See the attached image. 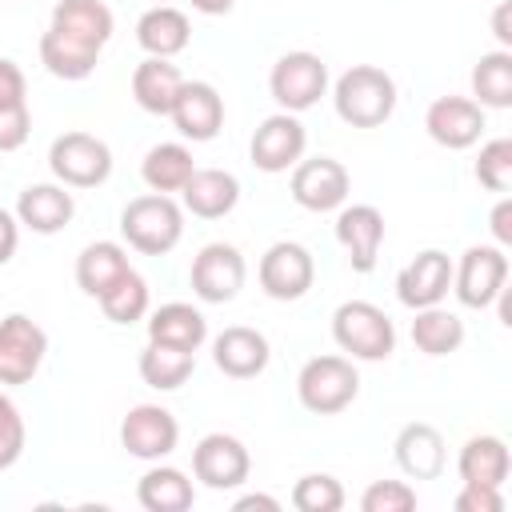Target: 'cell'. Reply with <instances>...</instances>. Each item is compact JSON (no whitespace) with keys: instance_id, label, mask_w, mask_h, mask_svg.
<instances>
[{"instance_id":"7402d4cb","label":"cell","mask_w":512,"mask_h":512,"mask_svg":"<svg viewBox=\"0 0 512 512\" xmlns=\"http://www.w3.org/2000/svg\"><path fill=\"white\" fill-rule=\"evenodd\" d=\"M180 84H184L180 68L168 64L164 56L140 60L136 72H132V96H136V104H140L144 112H152V116H168V112H172V100H176Z\"/></svg>"},{"instance_id":"52a82bcc","label":"cell","mask_w":512,"mask_h":512,"mask_svg":"<svg viewBox=\"0 0 512 512\" xmlns=\"http://www.w3.org/2000/svg\"><path fill=\"white\" fill-rule=\"evenodd\" d=\"M48 352V332L32 316H4L0 320V384H28Z\"/></svg>"},{"instance_id":"8992f818","label":"cell","mask_w":512,"mask_h":512,"mask_svg":"<svg viewBox=\"0 0 512 512\" xmlns=\"http://www.w3.org/2000/svg\"><path fill=\"white\" fill-rule=\"evenodd\" d=\"M268 88L276 96L280 108L288 112H304L312 108L324 88H328V68L316 52H288L272 64V76H268Z\"/></svg>"},{"instance_id":"3957f363","label":"cell","mask_w":512,"mask_h":512,"mask_svg":"<svg viewBox=\"0 0 512 512\" xmlns=\"http://www.w3.org/2000/svg\"><path fill=\"white\" fill-rule=\"evenodd\" d=\"M332 336L344 352L360 356V360H384L396 348V328L392 320L368 304V300H348L336 308L332 316Z\"/></svg>"},{"instance_id":"836d02e7","label":"cell","mask_w":512,"mask_h":512,"mask_svg":"<svg viewBox=\"0 0 512 512\" xmlns=\"http://www.w3.org/2000/svg\"><path fill=\"white\" fill-rule=\"evenodd\" d=\"M472 92H476V104H488V108L512 104V52L508 48L480 56V64L472 68Z\"/></svg>"},{"instance_id":"6da1fadb","label":"cell","mask_w":512,"mask_h":512,"mask_svg":"<svg viewBox=\"0 0 512 512\" xmlns=\"http://www.w3.org/2000/svg\"><path fill=\"white\" fill-rule=\"evenodd\" d=\"M396 108V84L376 64H352L336 80V112L352 128H376Z\"/></svg>"},{"instance_id":"1f68e13d","label":"cell","mask_w":512,"mask_h":512,"mask_svg":"<svg viewBox=\"0 0 512 512\" xmlns=\"http://www.w3.org/2000/svg\"><path fill=\"white\" fill-rule=\"evenodd\" d=\"M192 152L184 148V144H156V148H148V156H144V184L152 188V192H180L184 188V180L192 176Z\"/></svg>"},{"instance_id":"603a6c76","label":"cell","mask_w":512,"mask_h":512,"mask_svg":"<svg viewBox=\"0 0 512 512\" xmlns=\"http://www.w3.org/2000/svg\"><path fill=\"white\" fill-rule=\"evenodd\" d=\"M16 212H20V224L48 236V232H60L72 220L76 204H72V192L56 188V184H32V188L20 192Z\"/></svg>"},{"instance_id":"2e32d148","label":"cell","mask_w":512,"mask_h":512,"mask_svg":"<svg viewBox=\"0 0 512 512\" xmlns=\"http://www.w3.org/2000/svg\"><path fill=\"white\" fill-rule=\"evenodd\" d=\"M248 152H252V164L260 172H284L304 152V124L288 112H276V116L260 120V128L252 132Z\"/></svg>"},{"instance_id":"d4e9b609","label":"cell","mask_w":512,"mask_h":512,"mask_svg":"<svg viewBox=\"0 0 512 512\" xmlns=\"http://www.w3.org/2000/svg\"><path fill=\"white\" fill-rule=\"evenodd\" d=\"M188 16L180 12V8H172V4H156V8H148L140 20H136V40H140V48L148 52V56H176L184 44H188Z\"/></svg>"},{"instance_id":"ffe728a7","label":"cell","mask_w":512,"mask_h":512,"mask_svg":"<svg viewBox=\"0 0 512 512\" xmlns=\"http://www.w3.org/2000/svg\"><path fill=\"white\" fill-rule=\"evenodd\" d=\"M184 204L192 216H204V220H216V216H228L240 200V184L232 172L224 168H192V176L184 180L180 188Z\"/></svg>"},{"instance_id":"7c38bea8","label":"cell","mask_w":512,"mask_h":512,"mask_svg":"<svg viewBox=\"0 0 512 512\" xmlns=\"http://www.w3.org/2000/svg\"><path fill=\"white\" fill-rule=\"evenodd\" d=\"M424 128L444 148H468L484 132V108L468 96H436L424 112Z\"/></svg>"},{"instance_id":"60d3db41","label":"cell","mask_w":512,"mask_h":512,"mask_svg":"<svg viewBox=\"0 0 512 512\" xmlns=\"http://www.w3.org/2000/svg\"><path fill=\"white\" fill-rule=\"evenodd\" d=\"M504 500H500V488L492 484H464L460 496H456V512H500Z\"/></svg>"},{"instance_id":"8fae6325","label":"cell","mask_w":512,"mask_h":512,"mask_svg":"<svg viewBox=\"0 0 512 512\" xmlns=\"http://www.w3.org/2000/svg\"><path fill=\"white\" fill-rule=\"evenodd\" d=\"M180 440V424L168 408L160 404H136L124 424H120V444L140 456V460H156V456H168Z\"/></svg>"},{"instance_id":"30bf717a","label":"cell","mask_w":512,"mask_h":512,"mask_svg":"<svg viewBox=\"0 0 512 512\" xmlns=\"http://www.w3.org/2000/svg\"><path fill=\"white\" fill-rule=\"evenodd\" d=\"M244 284V256L232 244H204L192 260V288L208 304H224Z\"/></svg>"},{"instance_id":"f546056e","label":"cell","mask_w":512,"mask_h":512,"mask_svg":"<svg viewBox=\"0 0 512 512\" xmlns=\"http://www.w3.org/2000/svg\"><path fill=\"white\" fill-rule=\"evenodd\" d=\"M128 272V256H124V248L120 244H112V240H96V244H88L84 252H80V260H76V284L88 292V296H100L116 276H124Z\"/></svg>"},{"instance_id":"484cf974","label":"cell","mask_w":512,"mask_h":512,"mask_svg":"<svg viewBox=\"0 0 512 512\" xmlns=\"http://www.w3.org/2000/svg\"><path fill=\"white\" fill-rule=\"evenodd\" d=\"M204 336H208L204 316H200L192 304H180V300L160 304V308L152 312V320H148V340H156V344H172V348L196 352V348L204 344Z\"/></svg>"},{"instance_id":"ac0fdd59","label":"cell","mask_w":512,"mask_h":512,"mask_svg":"<svg viewBox=\"0 0 512 512\" xmlns=\"http://www.w3.org/2000/svg\"><path fill=\"white\" fill-rule=\"evenodd\" d=\"M336 240L344 244L348 260L356 272H372L376 268V252L384 240V216L372 204H352L336 216Z\"/></svg>"},{"instance_id":"e575fe53","label":"cell","mask_w":512,"mask_h":512,"mask_svg":"<svg viewBox=\"0 0 512 512\" xmlns=\"http://www.w3.org/2000/svg\"><path fill=\"white\" fill-rule=\"evenodd\" d=\"M96 300H100V308H104L108 320H116V324H132V320H140V316L148 312V284H144L140 272L128 268V272L116 276Z\"/></svg>"},{"instance_id":"ba28073f","label":"cell","mask_w":512,"mask_h":512,"mask_svg":"<svg viewBox=\"0 0 512 512\" xmlns=\"http://www.w3.org/2000/svg\"><path fill=\"white\" fill-rule=\"evenodd\" d=\"M348 196V168L332 156H312L300 160L292 172V200L308 212H328L340 208Z\"/></svg>"},{"instance_id":"f6af8a7d","label":"cell","mask_w":512,"mask_h":512,"mask_svg":"<svg viewBox=\"0 0 512 512\" xmlns=\"http://www.w3.org/2000/svg\"><path fill=\"white\" fill-rule=\"evenodd\" d=\"M16 240H20V232H16V220L0 208V264H8L12 260V252H16Z\"/></svg>"},{"instance_id":"83f0119b","label":"cell","mask_w":512,"mask_h":512,"mask_svg":"<svg viewBox=\"0 0 512 512\" xmlns=\"http://www.w3.org/2000/svg\"><path fill=\"white\" fill-rule=\"evenodd\" d=\"M40 60H44V68H48L52 76H60V80H84V76H92L96 60H100V48L80 44V40H72V36H64V32L48 28V32L40 36Z\"/></svg>"},{"instance_id":"d590c367","label":"cell","mask_w":512,"mask_h":512,"mask_svg":"<svg viewBox=\"0 0 512 512\" xmlns=\"http://www.w3.org/2000/svg\"><path fill=\"white\" fill-rule=\"evenodd\" d=\"M340 504H344V488L336 476L312 472V476H300L292 488V508L300 512H336Z\"/></svg>"},{"instance_id":"7a4b0ae2","label":"cell","mask_w":512,"mask_h":512,"mask_svg":"<svg viewBox=\"0 0 512 512\" xmlns=\"http://www.w3.org/2000/svg\"><path fill=\"white\" fill-rule=\"evenodd\" d=\"M180 208L172 204L168 192H148V196H136L124 204L120 212V232L124 240L144 252V256H160L168 252L176 240H180Z\"/></svg>"},{"instance_id":"d6a6232c","label":"cell","mask_w":512,"mask_h":512,"mask_svg":"<svg viewBox=\"0 0 512 512\" xmlns=\"http://www.w3.org/2000/svg\"><path fill=\"white\" fill-rule=\"evenodd\" d=\"M140 376L144 384L168 392V388H180L188 376H192V352L188 348H172V344H156L148 340L144 356H140Z\"/></svg>"},{"instance_id":"d6986e66","label":"cell","mask_w":512,"mask_h":512,"mask_svg":"<svg viewBox=\"0 0 512 512\" xmlns=\"http://www.w3.org/2000/svg\"><path fill=\"white\" fill-rule=\"evenodd\" d=\"M212 360H216V368L224 376L248 380L256 372H264V364H268V340L256 328H248V324H232V328H224L216 336Z\"/></svg>"},{"instance_id":"f35d334b","label":"cell","mask_w":512,"mask_h":512,"mask_svg":"<svg viewBox=\"0 0 512 512\" xmlns=\"http://www.w3.org/2000/svg\"><path fill=\"white\" fill-rule=\"evenodd\" d=\"M20 448H24V420H20L16 404L0 392V472L16 464Z\"/></svg>"},{"instance_id":"ee69618b","label":"cell","mask_w":512,"mask_h":512,"mask_svg":"<svg viewBox=\"0 0 512 512\" xmlns=\"http://www.w3.org/2000/svg\"><path fill=\"white\" fill-rule=\"evenodd\" d=\"M492 236H496L500 244H512V200H508V196L492 208Z\"/></svg>"},{"instance_id":"e0dca14e","label":"cell","mask_w":512,"mask_h":512,"mask_svg":"<svg viewBox=\"0 0 512 512\" xmlns=\"http://www.w3.org/2000/svg\"><path fill=\"white\" fill-rule=\"evenodd\" d=\"M452 284V260L436 248L420 252L416 260H408L396 276V296L400 304L408 308H428V304H440V296L448 292Z\"/></svg>"},{"instance_id":"5bb4252c","label":"cell","mask_w":512,"mask_h":512,"mask_svg":"<svg viewBox=\"0 0 512 512\" xmlns=\"http://www.w3.org/2000/svg\"><path fill=\"white\" fill-rule=\"evenodd\" d=\"M192 472L208 488H236L248 476V448L228 432H208L192 448Z\"/></svg>"},{"instance_id":"9c48e42d","label":"cell","mask_w":512,"mask_h":512,"mask_svg":"<svg viewBox=\"0 0 512 512\" xmlns=\"http://www.w3.org/2000/svg\"><path fill=\"white\" fill-rule=\"evenodd\" d=\"M260 288L272 300H300L312 288V256L304 244L276 240L260 256Z\"/></svg>"},{"instance_id":"bcb514c9","label":"cell","mask_w":512,"mask_h":512,"mask_svg":"<svg viewBox=\"0 0 512 512\" xmlns=\"http://www.w3.org/2000/svg\"><path fill=\"white\" fill-rule=\"evenodd\" d=\"M232 508H236V512H276V500H272V496H256V492H252V496H240Z\"/></svg>"},{"instance_id":"7bdbcfd3","label":"cell","mask_w":512,"mask_h":512,"mask_svg":"<svg viewBox=\"0 0 512 512\" xmlns=\"http://www.w3.org/2000/svg\"><path fill=\"white\" fill-rule=\"evenodd\" d=\"M492 36L504 48H512V0H500L496 4V12H492Z\"/></svg>"},{"instance_id":"4fadbf2b","label":"cell","mask_w":512,"mask_h":512,"mask_svg":"<svg viewBox=\"0 0 512 512\" xmlns=\"http://www.w3.org/2000/svg\"><path fill=\"white\" fill-rule=\"evenodd\" d=\"M456 276V296L468 304V308H484L496 300V292L504 288L508 280V260L500 248H488V244H476L460 256V268L452 272Z\"/></svg>"},{"instance_id":"5b68a950","label":"cell","mask_w":512,"mask_h":512,"mask_svg":"<svg viewBox=\"0 0 512 512\" xmlns=\"http://www.w3.org/2000/svg\"><path fill=\"white\" fill-rule=\"evenodd\" d=\"M48 164H52V172L64 184H72V188H96L112 172V152L92 132H64V136L52 140Z\"/></svg>"},{"instance_id":"4dcf8cb0","label":"cell","mask_w":512,"mask_h":512,"mask_svg":"<svg viewBox=\"0 0 512 512\" xmlns=\"http://www.w3.org/2000/svg\"><path fill=\"white\" fill-rule=\"evenodd\" d=\"M136 496H140V504L148 512H184V508H192V484L184 480L180 468H152V472H144Z\"/></svg>"},{"instance_id":"cb8c5ba5","label":"cell","mask_w":512,"mask_h":512,"mask_svg":"<svg viewBox=\"0 0 512 512\" xmlns=\"http://www.w3.org/2000/svg\"><path fill=\"white\" fill-rule=\"evenodd\" d=\"M52 28L80 44L104 48V40L112 36V12L100 0H60L52 8Z\"/></svg>"},{"instance_id":"b9f144b4","label":"cell","mask_w":512,"mask_h":512,"mask_svg":"<svg viewBox=\"0 0 512 512\" xmlns=\"http://www.w3.org/2000/svg\"><path fill=\"white\" fill-rule=\"evenodd\" d=\"M24 92H28L24 72L12 60H0V108L4 104H24Z\"/></svg>"},{"instance_id":"8d00e7d4","label":"cell","mask_w":512,"mask_h":512,"mask_svg":"<svg viewBox=\"0 0 512 512\" xmlns=\"http://www.w3.org/2000/svg\"><path fill=\"white\" fill-rule=\"evenodd\" d=\"M476 180H480L488 192H508V188H512V140H508V136L488 140V144L480 148Z\"/></svg>"},{"instance_id":"7dc6e473","label":"cell","mask_w":512,"mask_h":512,"mask_svg":"<svg viewBox=\"0 0 512 512\" xmlns=\"http://www.w3.org/2000/svg\"><path fill=\"white\" fill-rule=\"evenodd\" d=\"M192 8L196 12H208V16H220V12L232 8V0H192Z\"/></svg>"},{"instance_id":"44dd1931","label":"cell","mask_w":512,"mask_h":512,"mask_svg":"<svg viewBox=\"0 0 512 512\" xmlns=\"http://www.w3.org/2000/svg\"><path fill=\"white\" fill-rule=\"evenodd\" d=\"M396 464L412 476V480H432L440 476L444 468V436L424 424V420H412L400 428L396 436Z\"/></svg>"},{"instance_id":"277c9868","label":"cell","mask_w":512,"mask_h":512,"mask_svg":"<svg viewBox=\"0 0 512 512\" xmlns=\"http://www.w3.org/2000/svg\"><path fill=\"white\" fill-rule=\"evenodd\" d=\"M356 388H360V376H356L352 360H344V356H312L296 376L300 404L320 416L348 408L356 400Z\"/></svg>"},{"instance_id":"4316f807","label":"cell","mask_w":512,"mask_h":512,"mask_svg":"<svg viewBox=\"0 0 512 512\" xmlns=\"http://www.w3.org/2000/svg\"><path fill=\"white\" fill-rule=\"evenodd\" d=\"M456 468H460V480L464 484H492V488H500L508 480L512 460H508V448H504L500 436H472L460 448Z\"/></svg>"},{"instance_id":"74e56055","label":"cell","mask_w":512,"mask_h":512,"mask_svg":"<svg viewBox=\"0 0 512 512\" xmlns=\"http://www.w3.org/2000/svg\"><path fill=\"white\" fill-rule=\"evenodd\" d=\"M360 508L364 512H412L416 508V492L400 480H376L364 488L360 496Z\"/></svg>"},{"instance_id":"f1b7e54d","label":"cell","mask_w":512,"mask_h":512,"mask_svg":"<svg viewBox=\"0 0 512 512\" xmlns=\"http://www.w3.org/2000/svg\"><path fill=\"white\" fill-rule=\"evenodd\" d=\"M412 344L420 352H428V356H448V352H456L464 344V320L444 312V308H436V304H428L412 320Z\"/></svg>"},{"instance_id":"ab89813d","label":"cell","mask_w":512,"mask_h":512,"mask_svg":"<svg viewBox=\"0 0 512 512\" xmlns=\"http://www.w3.org/2000/svg\"><path fill=\"white\" fill-rule=\"evenodd\" d=\"M28 128H32V116H28V104H4L0 108V152H12L28 140Z\"/></svg>"},{"instance_id":"9a60e30c","label":"cell","mask_w":512,"mask_h":512,"mask_svg":"<svg viewBox=\"0 0 512 512\" xmlns=\"http://www.w3.org/2000/svg\"><path fill=\"white\" fill-rule=\"evenodd\" d=\"M168 116L180 128V136H188V140H212L220 132V124H224V100H220V92L212 84L184 80Z\"/></svg>"},{"instance_id":"c3c4849f","label":"cell","mask_w":512,"mask_h":512,"mask_svg":"<svg viewBox=\"0 0 512 512\" xmlns=\"http://www.w3.org/2000/svg\"><path fill=\"white\" fill-rule=\"evenodd\" d=\"M500 324H512V288H500Z\"/></svg>"}]
</instances>
